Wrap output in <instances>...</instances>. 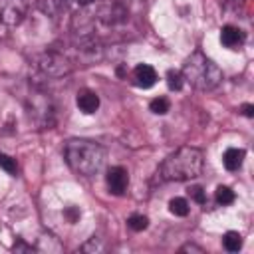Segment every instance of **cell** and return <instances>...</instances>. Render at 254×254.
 Returning a JSON list of instances; mask_svg holds the SVG:
<instances>
[{
  "label": "cell",
  "mask_w": 254,
  "mask_h": 254,
  "mask_svg": "<svg viewBox=\"0 0 254 254\" xmlns=\"http://www.w3.org/2000/svg\"><path fill=\"white\" fill-rule=\"evenodd\" d=\"M67 167L81 177H93L105 163V151L99 143L89 139H69L64 147Z\"/></svg>",
  "instance_id": "obj_1"
},
{
  "label": "cell",
  "mask_w": 254,
  "mask_h": 254,
  "mask_svg": "<svg viewBox=\"0 0 254 254\" xmlns=\"http://www.w3.org/2000/svg\"><path fill=\"white\" fill-rule=\"evenodd\" d=\"M234 198H236V194H234V190H232L230 187H226V185L216 187V190H214V200H216L220 206H228V204H232Z\"/></svg>",
  "instance_id": "obj_13"
},
{
  "label": "cell",
  "mask_w": 254,
  "mask_h": 254,
  "mask_svg": "<svg viewBox=\"0 0 254 254\" xmlns=\"http://www.w3.org/2000/svg\"><path fill=\"white\" fill-rule=\"evenodd\" d=\"M204 157L196 147H181L171 153L159 167L163 181H190L202 173Z\"/></svg>",
  "instance_id": "obj_2"
},
{
  "label": "cell",
  "mask_w": 254,
  "mask_h": 254,
  "mask_svg": "<svg viewBox=\"0 0 254 254\" xmlns=\"http://www.w3.org/2000/svg\"><path fill=\"white\" fill-rule=\"evenodd\" d=\"M246 42V34L236 26H224L220 30V44L228 50H240Z\"/></svg>",
  "instance_id": "obj_9"
},
{
  "label": "cell",
  "mask_w": 254,
  "mask_h": 254,
  "mask_svg": "<svg viewBox=\"0 0 254 254\" xmlns=\"http://www.w3.org/2000/svg\"><path fill=\"white\" fill-rule=\"evenodd\" d=\"M26 111H28L30 121H32L38 129H52V127L56 125V107H54V101H52V97H50L44 89H40V87H34V89L28 93Z\"/></svg>",
  "instance_id": "obj_4"
},
{
  "label": "cell",
  "mask_w": 254,
  "mask_h": 254,
  "mask_svg": "<svg viewBox=\"0 0 254 254\" xmlns=\"http://www.w3.org/2000/svg\"><path fill=\"white\" fill-rule=\"evenodd\" d=\"M54 2H56L60 8H65V6H67V0H54Z\"/></svg>",
  "instance_id": "obj_23"
},
{
  "label": "cell",
  "mask_w": 254,
  "mask_h": 254,
  "mask_svg": "<svg viewBox=\"0 0 254 254\" xmlns=\"http://www.w3.org/2000/svg\"><path fill=\"white\" fill-rule=\"evenodd\" d=\"M105 185H107V189H109L111 194L121 196L127 190V187H129V173H127V169L125 167H119V165L117 167H111L107 171V175H105Z\"/></svg>",
  "instance_id": "obj_7"
},
{
  "label": "cell",
  "mask_w": 254,
  "mask_h": 254,
  "mask_svg": "<svg viewBox=\"0 0 254 254\" xmlns=\"http://www.w3.org/2000/svg\"><path fill=\"white\" fill-rule=\"evenodd\" d=\"M169 210H171V214H175V216H187L189 210H190V206H189V200H187V198L175 196V198L169 200Z\"/></svg>",
  "instance_id": "obj_14"
},
{
  "label": "cell",
  "mask_w": 254,
  "mask_h": 254,
  "mask_svg": "<svg viewBox=\"0 0 254 254\" xmlns=\"http://www.w3.org/2000/svg\"><path fill=\"white\" fill-rule=\"evenodd\" d=\"M181 73H183L185 81L190 83L198 91H210V89L218 87V83L222 81L220 67L210 58H206L202 52H198V50L192 52L185 60Z\"/></svg>",
  "instance_id": "obj_3"
},
{
  "label": "cell",
  "mask_w": 254,
  "mask_h": 254,
  "mask_svg": "<svg viewBox=\"0 0 254 254\" xmlns=\"http://www.w3.org/2000/svg\"><path fill=\"white\" fill-rule=\"evenodd\" d=\"M14 250H16V252H18V250H26V252H30L32 246H28V244H24V242H18V244H14Z\"/></svg>",
  "instance_id": "obj_22"
},
{
  "label": "cell",
  "mask_w": 254,
  "mask_h": 254,
  "mask_svg": "<svg viewBox=\"0 0 254 254\" xmlns=\"http://www.w3.org/2000/svg\"><path fill=\"white\" fill-rule=\"evenodd\" d=\"M149 109H151L155 115H165V113L171 109V103H169L167 97H155V99H151Z\"/></svg>",
  "instance_id": "obj_17"
},
{
  "label": "cell",
  "mask_w": 254,
  "mask_h": 254,
  "mask_svg": "<svg viewBox=\"0 0 254 254\" xmlns=\"http://www.w3.org/2000/svg\"><path fill=\"white\" fill-rule=\"evenodd\" d=\"M77 2H79V4H83V6H87V4H91L93 0H77Z\"/></svg>",
  "instance_id": "obj_24"
},
{
  "label": "cell",
  "mask_w": 254,
  "mask_h": 254,
  "mask_svg": "<svg viewBox=\"0 0 254 254\" xmlns=\"http://www.w3.org/2000/svg\"><path fill=\"white\" fill-rule=\"evenodd\" d=\"M189 192H190V196H192L198 204H206V192L202 190V187H198V185H196V187H190Z\"/></svg>",
  "instance_id": "obj_19"
},
{
  "label": "cell",
  "mask_w": 254,
  "mask_h": 254,
  "mask_svg": "<svg viewBox=\"0 0 254 254\" xmlns=\"http://www.w3.org/2000/svg\"><path fill=\"white\" fill-rule=\"evenodd\" d=\"M242 113H244L246 117H254V105L244 103V105H242Z\"/></svg>",
  "instance_id": "obj_21"
},
{
  "label": "cell",
  "mask_w": 254,
  "mask_h": 254,
  "mask_svg": "<svg viewBox=\"0 0 254 254\" xmlns=\"http://www.w3.org/2000/svg\"><path fill=\"white\" fill-rule=\"evenodd\" d=\"M181 252H198V254H202L204 250H202L200 246H196V244H185V246L181 248Z\"/></svg>",
  "instance_id": "obj_20"
},
{
  "label": "cell",
  "mask_w": 254,
  "mask_h": 254,
  "mask_svg": "<svg viewBox=\"0 0 254 254\" xmlns=\"http://www.w3.org/2000/svg\"><path fill=\"white\" fill-rule=\"evenodd\" d=\"M222 246L226 252H238L242 248V234L236 230H228L222 236Z\"/></svg>",
  "instance_id": "obj_12"
},
{
  "label": "cell",
  "mask_w": 254,
  "mask_h": 254,
  "mask_svg": "<svg viewBox=\"0 0 254 254\" xmlns=\"http://www.w3.org/2000/svg\"><path fill=\"white\" fill-rule=\"evenodd\" d=\"M244 157H246V151L244 149H238V147H228L224 153H222V165L226 171H238L244 163Z\"/></svg>",
  "instance_id": "obj_11"
},
{
  "label": "cell",
  "mask_w": 254,
  "mask_h": 254,
  "mask_svg": "<svg viewBox=\"0 0 254 254\" xmlns=\"http://www.w3.org/2000/svg\"><path fill=\"white\" fill-rule=\"evenodd\" d=\"M0 169H4L8 175H16L18 173V165H16V159H12L10 155L6 153H0Z\"/></svg>",
  "instance_id": "obj_18"
},
{
  "label": "cell",
  "mask_w": 254,
  "mask_h": 254,
  "mask_svg": "<svg viewBox=\"0 0 254 254\" xmlns=\"http://www.w3.org/2000/svg\"><path fill=\"white\" fill-rule=\"evenodd\" d=\"M167 85L171 91H181L183 85H185V77L179 69H169L167 71Z\"/></svg>",
  "instance_id": "obj_15"
},
{
  "label": "cell",
  "mask_w": 254,
  "mask_h": 254,
  "mask_svg": "<svg viewBox=\"0 0 254 254\" xmlns=\"http://www.w3.org/2000/svg\"><path fill=\"white\" fill-rule=\"evenodd\" d=\"M26 10L28 8L24 0H0V36L20 26L26 16Z\"/></svg>",
  "instance_id": "obj_6"
},
{
  "label": "cell",
  "mask_w": 254,
  "mask_h": 254,
  "mask_svg": "<svg viewBox=\"0 0 254 254\" xmlns=\"http://www.w3.org/2000/svg\"><path fill=\"white\" fill-rule=\"evenodd\" d=\"M36 67L42 75L46 77H54V79H60V77H65L71 73V64L69 60L60 54V52H44L38 56L36 60Z\"/></svg>",
  "instance_id": "obj_5"
},
{
  "label": "cell",
  "mask_w": 254,
  "mask_h": 254,
  "mask_svg": "<svg viewBox=\"0 0 254 254\" xmlns=\"http://www.w3.org/2000/svg\"><path fill=\"white\" fill-rule=\"evenodd\" d=\"M127 226L131 230H135V232H141V230H145L149 226V218L145 214H131L127 218Z\"/></svg>",
  "instance_id": "obj_16"
},
{
  "label": "cell",
  "mask_w": 254,
  "mask_h": 254,
  "mask_svg": "<svg viewBox=\"0 0 254 254\" xmlns=\"http://www.w3.org/2000/svg\"><path fill=\"white\" fill-rule=\"evenodd\" d=\"M131 79H133V83L137 87L149 89V87H153L157 83V71L149 64H139V65H135V69L131 73Z\"/></svg>",
  "instance_id": "obj_8"
},
{
  "label": "cell",
  "mask_w": 254,
  "mask_h": 254,
  "mask_svg": "<svg viewBox=\"0 0 254 254\" xmlns=\"http://www.w3.org/2000/svg\"><path fill=\"white\" fill-rule=\"evenodd\" d=\"M75 105L81 113L91 115L99 109V95L91 89H79L77 95H75Z\"/></svg>",
  "instance_id": "obj_10"
}]
</instances>
